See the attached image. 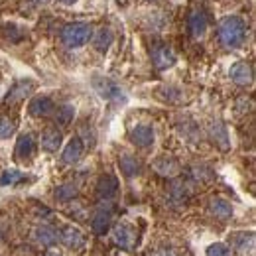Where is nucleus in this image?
Masks as SVG:
<instances>
[{"mask_svg":"<svg viewBox=\"0 0 256 256\" xmlns=\"http://www.w3.org/2000/svg\"><path fill=\"white\" fill-rule=\"evenodd\" d=\"M168 197L172 203H178V205H184L190 197V188L186 182H174L170 186V192H168Z\"/></svg>","mask_w":256,"mask_h":256,"instance_id":"nucleus-20","label":"nucleus"},{"mask_svg":"<svg viewBox=\"0 0 256 256\" xmlns=\"http://www.w3.org/2000/svg\"><path fill=\"white\" fill-rule=\"evenodd\" d=\"M62 142H64V134L62 130L56 126H50L46 128L42 132V138H40V144L46 152H58L62 148Z\"/></svg>","mask_w":256,"mask_h":256,"instance_id":"nucleus-13","label":"nucleus"},{"mask_svg":"<svg viewBox=\"0 0 256 256\" xmlns=\"http://www.w3.org/2000/svg\"><path fill=\"white\" fill-rule=\"evenodd\" d=\"M152 256H176L172 250H168V248H164V250H158V252H154Z\"/></svg>","mask_w":256,"mask_h":256,"instance_id":"nucleus-30","label":"nucleus"},{"mask_svg":"<svg viewBox=\"0 0 256 256\" xmlns=\"http://www.w3.org/2000/svg\"><path fill=\"white\" fill-rule=\"evenodd\" d=\"M44 256H62V254H58V252H46Z\"/></svg>","mask_w":256,"mask_h":256,"instance_id":"nucleus-32","label":"nucleus"},{"mask_svg":"<svg viewBox=\"0 0 256 256\" xmlns=\"http://www.w3.org/2000/svg\"><path fill=\"white\" fill-rule=\"evenodd\" d=\"M209 211L217 217V219H221V221H226V219H230L232 217V207H230V203L223 199V197H215V199H211V203H209Z\"/></svg>","mask_w":256,"mask_h":256,"instance_id":"nucleus-18","label":"nucleus"},{"mask_svg":"<svg viewBox=\"0 0 256 256\" xmlns=\"http://www.w3.org/2000/svg\"><path fill=\"white\" fill-rule=\"evenodd\" d=\"M91 228L95 234H104L110 228V211H98L91 221Z\"/></svg>","mask_w":256,"mask_h":256,"instance_id":"nucleus-23","label":"nucleus"},{"mask_svg":"<svg viewBox=\"0 0 256 256\" xmlns=\"http://www.w3.org/2000/svg\"><path fill=\"white\" fill-rule=\"evenodd\" d=\"M36 2H38V4H46L48 0H36Z\"/></svg>","mask_w":256,"mask_h":256,"instance_id":"nucleus-33","label":"nucleus"},{"mask_svg":"<svg viewBox=\"0 0 256 256\" xmlns=\"http://www.w3.org/2000/svg\"><path fill=\"white\" fill-rule=\"evenodd\" d=\"M60 2H62V4H67V6H71V4H75L77 0H60Z\"/></svg>","mask_w":256,"mask_h":256,"instance_id":"nucleus-31","label":"nucleus"},{"mask_svg":"<svg viewBox=\"0 0 256 256\" xmlns=\"http://www.w3.org/2000/svg\"><path fill=\"white\" fill-rule=\"evenodd\" d=\"M154 128L150 124H138L130 130V142L138 148H150L154 144Z\"/></svg>","mask_w":256,"mask_h":256,"instance_id":"nucleus-7","label":"nucleus"},{"mask_svg":"<svg viewBox=\"0 0 256 256\" xmlns=\"http://www.w3.org/2000/svg\"><path fill=\"white\" fill-rule=\"evenodd\" d=\"M148 2H152V4H156V2H160V0H148Z\"/></svg>","mask_w":256,"mask_h":256,"instance_id":"nucleus-34","label":"nucleus"},{"mask_svg":"<svg viewBox=\"0 0 256 256\" xmlns=\"http://www.w3.org/2000/svg\"><path fill=\"white\" fill-rule=\"evenodd\" d=\"M118 166H120V172L126 176V178H134V176H140L142 172V164L136 156H130V154H124L120 156L118 160Z\"/></svg>","mask_w":256,"mask_h":256,"instance_id":"nucleus-19","label":"nucleus"},{"mask_svg":"<svg viewBox=\"0 0 256 256\" xmlns=\"http://www.w3.org/2000/svg\"><path fill=\"white\" fill-rule=\"evenodd\" d=\"M91 38H93V28L87 22H73L62 30V42L71 50L83 48Z\"/></svg>","mask_w":256,"mask_h":256,"instance_id":"nucleus-2","label":"nucleus"},{"mask_svg":"<svg viewBox=\"0 0 256 256\" xmlns=\"http://www.w3.org/2000/svg\"><path fill=\"white\" fill-rule=\"evenodd\" d=\"M232 248L238 254H252L254 250V232H234L230 238Z\"/></svg>","mask_w":256,"mask_h":256,"instance_id":"nucleus-14","label":"nucleus"},{"mask_svg":"<svg viewBox=\"0 0 256 256\" xmlns=\"http://www.w3.org/2000/svg\"><path fill=\"white\" fill-rule=\"evenodd\" d=\"M16 132V120L8 114H0V140H8Z\"/></svg>","mask_w":256,"mask_h":256,"instance_id":"nucleus-27","label":"nucleus"},{"mask_svg":"<svg viewBox=\"0 0 256 256\" xmlns=\"http://www.w3.org/2000/svg\"><path fill=\"white\" fill-rule=\"evenodd\" d=\"M34 238H36L42 246H52V244H56V240H58V232H56V228H52V226H48V224H42V226H38V228L34 230Z\"/></svg>","mask_w":256,"mask_h":256,"instance_id":"nucleus-21","label":"nucleus"},{"mask_svg":"<svg viewBox=\"0 0 256 256\" xmlns=\"http://www.w3.org/2000/svg\"><path fill=\"white\" fill-rule=\"evenodd\" d=\"M112 40H114V36L110 32V28H100V30L95 34V38H93V46H95L96 52L104 54V52L110 48Z\"/></svg>","mask_w":256,"mask_h":256,"instance_id":"nucleus-22","label":"nucleus"},{"mask_svg":"<svg viewBox=\"0 0 256 256\" xmlns=\"http://www.w3.org/2000/svg\"><path fill=\"white\" fill-rule=\"evenodd\" d=\"M34 152H36V140H34V136L30 132L20 134L18 140H16V148H14L16 160H22V162L30 160L34 156Z\"/></svg>","mask_w":256,"mask_h":256,"instance_id":"nucleus-12","label":"nucleus"},{"mask_svg":"<svg viewBox=\"0 0 256 256\" xmlns=\"http://www.w3.org/2000/svg\"><path fill=\"white\" fill-rule=\"evenodd\" d=\"M83 152H85V144H83V140L79 136H75V138H71L67 142L65 150L62 152V162L65 166H73V164H77L83 158Z\"/></svg>","mask_w":256,"mask_h":256,"instance_id":"nucleus-10","label":"nucleus"},{"mask_svg":"<svg viewBox=\"0 0 256 256\" xmlns=\"http://www.w3.org/2000/svg\"><path fill=\"white\" fill-rule=\"evenodd\" d=\"M73 116H75V108H73L71 104H64V106H60L58 112H56V122L62 124V126H67V124H71Z\"/></svg>","mask_w":256,"mask_h":256,"instance_id":"nucleus-28","label":"nucleus"},{"mask_svg":"<svg viewBox=\"0 0 256 256\" xmlns=\"http://www.w3.org/2000/svg\"><path fill=\"white\" fill-rule=\"evenodd\" d=\"M246 34H248V26H246L244 18H240V16H226L217 26L219 42L226 50L240 48L244 44V40H246Z\"/></svg>","mask_w":256,"mask_h":256,"instance_id":"nucleus-1","label":"nucleus"},{"mask_svg":"<svg viewBox=\"0 0 256 256\" xmlns=\"http://www.w3.org/2000/svg\"><path fill=\"white\" fill-rule=\"evenodd\" d=\"M154 170L164 178H174L180 174V162L172 156H160L154 162Z\"/></svg>","mask_w":256,"mask_h":256,"instance_id":"nucleus-17","label":"nucleus"},{"mask_svg":"<svg viewBox=\"0 0 256 256\" xmlns=\"http://www.w3.org/2000/svg\"><path fill=\"white\" fill-rule=\"evenodd\" d=\"M211 138H213V142L217 144V146H221L223 150H226L228 148V136H226V128H224L223 122H213L211 124Z\"/></svg>","mask_w":256,"mask_h":256,"instance_id":"nucleus-24","label":"nucleus"},{"mask_svg":"<svg viewBox=\"0 0 256 256\" xmlns=\"http://www.w3.org/2000/svg\"><path fill=\"white\" fill-rule=\"evenodd\" d=\"M112 242L122 250H132L136 244V228L128 223H118L112 228Z\"/></svg>","mask_w":256,"mask_h":256,"instance_id":"nucleus-3","label":"nucleus"},{"mask_svg":"<svg viewBox=\"0 0 256 256\" xmlns=\"http://www.w3.org/2000/svg\"><path fill=\"white\" fill-rule=\"evenodd\" d=\"M56 110V104L50 96H34L28 104V112L34 118H44V116H50L52 112Z\"/></svg>","mask_w":256,"mask_h":256,"instance_id":"nucleus-11","label":"nucleus"},{"mask_svg":"<svg viewBox=\"0 0 256 256\" xmlns=\"http://www.w3.org/2000/svg\"><path fill=\"white\" fill-rule=\"evenodd\" d=\"M93 87L98 95L106 100H120L122 98V89L112 81V79H106V77H95L93 79Z\"/></svg>","mask_w":256,"mask_h":256,"instance_id":"nucleus-6","label":"nucleus"},{"mask_svg":"<svg viewBox=\"0 0 256 256\" xmlns=\"http://www.w3.org/2000/svg\"><path fill=\"white\" fill-rule=\"evenodd\" d=\"M207 256H230V248L224 242H215L207 248Z\"/></svg>","mask_w":256,"mask_h":256,"instance_id":"nucleus-29","label":"nucleus"},{"mask_svg":"<svg viewBox=\"0 0 256 256\" xmlns=\"http://www.w3.org/2000/svg\"><path fill=\"white\" fill-rule=\"evenodd\" d=\"M26 180V176L22 174V172H18V170H14V168H10V170H4L2 172V176H0V186L2 188H12V186H16V184H22Z\"/></svg>","mask_w":256,"mask_h":256,"instance_id":"nucleus-25","label":"nucleus"},{"mask_svg":"<svg viewBox=\"0 0 256 256\" xmlns=\"http://www.w3.org/2000/svg\"><path fill=\"white\" fill-rule=\"evenodd\" d=\"M34 89H36V83H34V81H18V83L8 91L6 102H8V104H10V102H20V100H24L28 95H32Z\"/></svg>","mask_w":256,"mask_h":256,"instance_id":"nucleus-16","label":"nucleus"},{"mask_svg":"<svg viewBox=\"0 0 256 256\" xmlns=\"http://www.w3.org/2000/svg\"><path fill=\"white\" fill-rule=\"evenodd\" d=\"M77 193H79V190H77L75 184H64V186H60V188L56 190V199L62 201V203H65V201L75 199Z\"/></svg>","mask_w":256,"mask_h":256,"instance_id":"nucleus-26","label":"nucleus"},{"mask_svg":"<svg viewBox=\"0 0 256 256\" xmlns=\"http://www.w3.org/2000/svg\"><path fill=\"white\" fill-rule=\"evenodd\" d=\"M116 193H118V180H116V176L104 174V176L98 178V182H96V197H98V199L108 201V199H112Z\"/></svg>","mask_w":256,"mask_h":256,"instance_id":"nucleus-8","label":"nucleus"},{"mask_svg":"<svg viewBox=\"0 0 256 256\" xmlns=\"http://www.w3.org/2000/svg\"><path fill=\"white\" fill-rule=\"evenodd\" d=\"M176 62H178V58H176V54L170 46L158 44V46L152 48V64L158 71H166V69L174 67Z\"/></svg>","mask_w":256,"mask_h":256,"instance_id":"nucleus-4","label":"nucleus"},{"mask_svg":"<svg viewBox=\"0 0 256 256\" xmlns=\"http://www.w3.org/2000/svg\"><path fill=\"white\" fill-rule=\"evenodd\" d=\"M207 26H209V18H207V12L203 8H195L192 14H190V20H188V28L193 38H203L207 32Z\"/></svg>","mask_w":256,"mask_h":256,"instance_id":"nucleus-9","label":"nucleus"},{"mask_svg":"<svg viewBox=\"0 0 256 256\" xmlns=\"http://www.w3.org/2000/svg\"><path fill=\"white\" fill-rule=\"evenodd\" d=\"M60 238H62V242H64L65 246H69L73 250H77V248H81L85 244V234L77 226H73V224L65 226L64 230H62V234H60Z\"/></svg>","mask_w":256,"mask_h":256,"instance_id":"nucleus-15","label":"nucleus"},{"mask_svg":"<svg viewBox=\"0 0 256 256\" xmlns=\"http://www.w3.org/2000/svg\"><path fill=\"white\" fill-rule=\"evenodd\" d=\"M228 75L240 87H248L254 81V69H252V64H248V62H236L234 65H230Z\"/></svg>","mask_w":256,"mask_h":256,"instance_id":"nucleus-5","label":"nucleus"}]
</instances>
